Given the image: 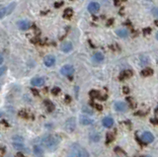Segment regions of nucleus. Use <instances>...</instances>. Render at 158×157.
<instances>
[{
	"label": "nucleus",
	"mask_w": 158,
	"mask_h": 157,
	"mask_svg": "<svg viewBox=\"0 0 158 157\" xmlns=\"http://www.w3.org/2000/svg\"><path fill=\"white\" fill-rule=\"evenodd\" d=\"M59 142H60V137H57V135H48L42 138V145L50 151L55 150L57 147L59 146Z\"/></svg>",
	"instance_id": "obj_1"
},
{
	"label": "nucleus",
	"mask_w": 158,
	"mask_h": 157,
	"mask_svg": "<svg viewBox=\"0 0 158 157\" xmlns=\"http://www.w3.org/2000/svg\"><path fill=\"white\" fill-rule=\"evenodd\" d=\"M60 72H61L62 75L68 76V77H70V79H71V76H72L73 72H74V68L72 65H70V64H66V65L62 66L61 69H60Z\"/></svg>",
	"instance_id": "obj_2"
},
{
	"label": "nucleus",
	"mask_w": 158,
	"mask_h": 157,
	"mask_svg": "<svg viewBox=\"0 0 158 157\" xmlns=\"http://www.w3.org/2000/svg\"><path fill=\"white\" fill-rule=\"evenodd\" d=\"M76 128V120L75 118H70L65 122V130L68 133H72Z\"/></svg>",
	"instance_id": "obj_3"
},
{
	"label": "nucleus",
	"mask_w": 158,
	"mask_h": 157,
	"mask_svg": "<svg viewBox=\"0 0 158 157\" xmlns=\"http://www.w3.org/2000/svg\"><path fill=\"white\" fill-rule=\"evenodd\" d=\"M17 25H18V27H19V29L22 30V31H27V30H29L32 26L31 22L28 21V20L19 21V22L17 23Z\"/></svg>",
	"instance_id": "obj_4"
},
{
	"label": "nucleus",
	"mask_w": 158,
	"mask_h": 157,
	"mask_svg": "<svg viewBox=\"0 0 158 157\" xmlns=\"http://www.w3.org/2000/svg\"><path fill=\"white\" fill-rule=\"evenodd\" d=\"M141 139H142V141L144 142V143H150V142H152L153 140H154V137H153V135L151 133H149V131H144V133H142Z\"/></svg>",
	"instance_id": "obj_5"
},
{
	"label": "nucleus",
	"mask_w": 158,
	"mask_h": 157,
	"mask_svg": "<svg viewBox=\"0 0 158 157\" xmlns=\"http://www.w3.org/2000/svg\"><path fill=\"white\" fill-rule=\"evenodd\" d=\"M44 63H45L46 66H48V67H50V66H52L53 64L55 63V57L53 56V55H52V54L46 55L45 58H44Z\"/></svg>",
	"instance_id": "obj_6"
},
{
	"label": "nucleus",
	"mask_w": 158,
	"mask_h": 157,
	"mask_svg": "<svg viewBox=\"0 0 158 157\" xmlns=\"http://www.w3.org/2000/svg\"><path fill=\"white\" fill-rule=\"evenodd\" d=\"M99 10H100V5L97 2H91V3L88 5V11H89L90 13L95 14L98 12Z\"/></svg>",
	"instance_id": "obj_7"
},
{
	"label": "nucleus",
	"mask_w": 158,
	"mask_h": 157,
	"mask_svg": "<svg viewBox=\"0 0 158 157\" xmlns=\"http://www.w3.org/2000/svg\"><path fill=\"white\" fill-rule=\"evenodd\" d=\"M31 84L36 87L43 86V85L45 84V79L42 77H35L31 80Z\"/></svg>",
	"instance_id": "obj_8"
},
{
	"label": "nucleus",
	"mask_w": 158,
	"mask_h": 157,
	"mask_svg": "<svg viewBox=\"0 0 158 157\" xmlns=\"http://www.w3.org/2000/svg\"><path fill=\"white\" fill-rule=\"evenodd\" d=\"M80 123L83 126H89V124H92L94 123V121L91 119V118L87 117V116H82L80 118Z\"/></svg>",
	"instance_id": "obj_9"
},
{
	"label": "nucleus",
	"mask_w": 158,
	"mask_h": 157,
	"mask_svg": "<svg viewBox=\"0 0 158 157\" xmlns=\"http://www.w3.org/2000/svg\"><path fill=\"white\" fill-rule=\"evenodd\" d=\"M115 109L118 112H125L127 111V105L124 102H117L115 104Z\"/></svg>",
	"instance_id": "obj_10"
},
{
	"label": "nucleus",
	"mask_w": 158,
	"mask_h": 157,
	"mask_svg": "<svg viewBox=\"0 0 158 157\" xmlns=\"http://www.w3.org/2000/svg\"><path fill=\"white\" fill-rule=\"evenodd\" d=\"M72 50V43L70 41H65L61 45V50L63 52H69Z\"/></svg>",
	"instance_id": "obj_11"
},
{
	"label": "nucleus",
	"mask_w": 158,
	"mask_h": 157,
	"mask_svg": "<svg viewBox=\"0 0 158 157\" xmlns=\"http://www.w3.org/2000/svg\"><path fill=\"white\" fill-rule=\"evenodd\" d=\"M34 153L36 157H44V150L40 145H35L34 146Z\"/></svg>",
	"instance_id": "obj_12"
},
{
	"label": "nucleus",
	"mask_w": 158,
	"mask_h": 157,
	"mask_svg": "<svg viewBox=\"0 0 158 157\" xmlns=\"http://www.w3.org/2000/svg\"><path fill=\"white\" fill-rule=\"evenodd\" d=\"M77 157H89V153H88L85 148L79 146L77 151Z\"/></svg>",
	"instance_id": "obj_13"
},
{
	"label": "nucleus",
	"mask_w": 158,
	"mask_h": 157,
	"mask_svg": "<svg viewBox=\"0 0 158 157\" xmlns=\"http://www.w3.org/2000/svg\"><path fill=\"white\" fill-rule=\"evenodd\" d=\"M103 124H104V126H106V128H111V126H113V124H114V120L110 117H107L103 120Z\"/></svg>",
	"instance_id": "obj_14"
},
{
	"label": "nucleus",
	"mask_w": 158,
	"mask_h": 157,
	"mask_svg": "<svg viewBox=\"0 0 158 157\" xmlns=\"http://www.w3.org/2000/svg\"><path fill=\"white\" fill-rule=\"evenodd\" d=\"M132 75V72H131V70H125V71H123L122 73L120 74V80H124L125 79V78H129V77H131V76Z\"/></svg>",
	"instance_id": "obj_15"
},
{
	"label": "nucleus",
	"mask_w": 158,
	"mask_h": 157,
	"mask_svg": "<svg viewBox=\"0 0 158 157\" xmlns=\"http://www.w3.org/2000/svg\"><path fill=\"white\" fill-rule=\"evenodd\" d=\"M93 59L97 62H101L104 59V55L101 52H96V54H94V55H93Z\"/></svg>",
	"instance_id": "obj_16"
},
{
	"label": "nucleus",
	"mask_w": 158,
	"mask_h": 157,
	"mask_svg": "<svg viewBox=\"0 0 158 157\" xmlns=\"http://www.w3.org/2000/svg\"><path fill=\"white\" fill-rule=\"evenodd\" d=\"M72 15H73V10H72V9H70V8L65 9V11H64V13H63V17L64 18H66V19H69V18L72 17Z\"/></svg>",
	"instance_id": "obj_17"
},
{
	"label": "nucleus",
	"mask_w": 158,
	"mask_h": 157,
	"mask_svg": "<svg viewBox=\"0 0 158 157\" xmlns=\"http://www.w3.org/2000/svg\"><path fill=\"white\" fill-rule=\"evenodd\" d=\"M127 31L125 29H118L117 30V35L118 37H121V38H125V37L127 36Z\"/></svg>",
	"instance_id": "obj_18"
},
{
	"label": "nucleus",
	"mask_w": 158,
	"mask_h": 157,
	"mask_svg": "<svg viewBox=\"0 0 158 157\" xmlns=\"http://www.w3.org/2000/svg\"><path fill=\"white\" fill-rule=\"evenodd\" d=\"M90 138L93 140L94 142H97V141H99L100 140V138H101V137H100V135L98 133H93L90 135Z\"/></svg>",
	"instance_id": "obj_19"
},
{
	"label": "nucleus",
	"mask_w": 158,
	"mask_h": 157,
	"mask_svg": "<svg viewBox=\"0 0 158 157\" xmlns=\"http://www.w3.org/2000/svg\"><path fill=\"white\" fill-rule=\"evenodd\" d=\"M6 15H8V12H7V7H0V19L4 18Z\"/></svg>",
	"instance_id": "obj_20"
},
{
	"label": "nucleus",
	"mask_w": 158,
	"mask_h": 157,
	"mask_svg": "<svg viewBox=\"0 0 158 157\" xmlns=\"http://www.w3.org/2000/svg\"><path fill=\"white\" fill-rule=\"evenodd\" d=\"M45 105L46 106V108H48V112H52V111L54 110V105H53L50 101H45Z\"/></svg>",
	"instance_id": "obj_21"
},
{
	"label": "nucleus",
	"mask_w": 158,
	"mask_h": 157,
	"mask_svg": "<svg viewBox=\"0 0 158 157\" xmlns=\"http://www.w3.org/2000/svg\"><path fill=\"white\" fill-rule=\"evenodd\" d=\"M152 73H153V70L151 68H145L144 70L141 71V75H143V76H149V75H151Z\"/></svg>",
	"instance_id": "obj_22"
},
{
	"label": "nucleus",
	"mask_w": 158,
	"mask_h": 157,
	"mask_svg": "<svg viewBox=\"0 0 158 157\" xmlns=\"http://www.w3.org/2000/svg\"><path fill=\"white\" fill-rule=\"evenodd\" d=\"M140 61H141V64H142V65H146V64L149 63V58H148L146 55H141Z\"/></svg>",
	"instance_id": "obj_23"
},
{
	"label": "nucleus",
	"mask_w": 158,
	"mask_h": 157,
	"mask_svg": "<svg viewBox=\"0 0 158 157\" xmlns=\"http://www.w3.org/2000/svg\"><path fill=\"white\" fill-rule=\"evenodd\" d=\"M114 139V135L112 133H107V143H110L111 141H113Z\"/></svg>",
	"instance_id": "obj_24"
},
{
	"label": "nucleus",
	"mask_w": 158,
	"mask_h": 157,
	"mask_svg": "<svg viewBox=\"0 0 158 157\" xmlns=\"http://www.w3.org/2000/svg\"><path fill=\"white\" fill-rule=\"evenodd\" d=\"M100 96L99 92L98 91H95V90H92L91 92H90V97L91 98H98V97Z\"/></svg>",
	"instance_id": "obj_25"
},
{
	"label": "nucleus",
	"mask_w": 158,
	"mask_h": 157,
	"mask_svg": "<svg viewBox=\"0 0 158 157\" xmlns=\"http://www.w3.org/2000/svg\"><path fill=\"white\" fill-rule=\"evenodd\" d=\"M127 101L129 103V105H131V108H134V107H136V103L133 102V99H132V98H129V97H127Z\"/></svg>",
	"instance_id": "obj_26"
},
{
	"label": "nucleus",
	"mask_w": 158,
	"mask_h": 157,
	"mask_svg": "<svg viewBox=\"0 0 158 157\" xmlns=\"http://www.w3.org/2000/svg\"><path fill=\"white\" fill-rule=\"evenodd\" d=\"M13 146L17 149H22L23 147H24V145H23V143H19V142H14Z\"/></svg>",
	"instance_id": "obj_27"
},
{
	"label": "nucleus",
	"mask_w": 158,
	"mask_h": 157,
	"mask_svg": "<svg viewBox=\"0 0 158 157\" xmlns=\"http://www.w3.org/2000/svg\"><path fill=\"white\" fill-rule=\"evenodd\" d=\"M60 92V89L59 88H57V87H55V88H53L52 90V93L53 94V95H57Z\"/></svg>",
	"instance_id": "obj_28"
},
{
	"label": "nucleus",
	"mask_w": 158,
	"mask_h": 157,
	"mask_svg": "<svg viewBox=\"0 0 158 157\" xmlns=\"http://www.w3.org/2000/svg\"><path fill=\"white\" fill-rule=\"evenodd\" d=\"M63 5V1H57L54 3V7L55 8H59V7H61Z\"/></svg>",
	"instance_id": "obj_29"
},
{
	"label": "nucleus",
	"mask_w": 158,
	"mask_h": 157,
	"mask_svg": "<svg viewBox=\"0 0 158 157\" xmlns=\"http://www.w3.org/2000/svg\"><path fill=\"white\" fill-rule=\"evenodd\" d=\"M83 112H84V113H87V114H90V115H92V114H93L92 111L90 110V109H88L87 107H84V108H83Z\"/></svg>",
	"instance_id": "obj_30"
},
{
	"label": "nucleus",
	"mask_w": 158,
	"mask_h": 157,
	"mask_svg": "<svg viewBox=\"0 0 158 157\" xmlns=\"http://www.w3.org/2000/svg\"><path fill=\"white\" fill-rule=\"evenodd\" d=\"M92 105L94 106V107L96 108V109H98L99 111H102V110H103V107H102L101 105H98V104H94V103H92Z\"/></svg>",
	"instance_id": "obj_31"
},
{
	"label": "nucleus",
	"mask_w": 158,
	"mask_h": 157,
	"mask_svg": "<svg viewBox=\"0 0 158 157\" xmlns=\"http://www.w3.org/2000/svg\"><path fill=\"white\" fill-rule=\"evenodd\" d=\"M5 71H6V67L5 66H2V67H0V76H2L5 73Z\"/></svg>",
	"instance_id": "obj_32"
},
{
	"label": "nucleus",
	"mask_w": 158,
	"mask_h": 157,
	"mask_svg": "<svg viewBox=\"0 0 158 157\" xmlns=\"http://www.w3.org/2000/svg\"><path fill=\"white\" fill-rule=\"evenodd\" d=\"M150 32H151V29H150V28H146V29L143 30V34L144 35H148Z\"/></svg>",
	"instance_id": "obj_33"
},
{
	"label": "nucleus",
	"mask_w": 158,
	"mask_h": 157,
	"mask_svg": "<svg viewBox=\"0 0 158 157\" xmlns=\"http://www.w3.org/2000/svg\"><path fill=\"white\" fill-rule=\"evenodd\" d=\"M152 13L154 16H156V17H158V7H156V8H154L152 10Z\"/></svg>",
	"instance_id": "obj_34"
},
{
	"label": "nucleus",
	"mask_w": 158,
	"mask_h": 157,
	"mask_svg": "<svg viewBox=\"0 0 158 157\" xmlns=\"http://www.w3.org/2000/svg\"><path fill=\"white\" fill-rule=\"evenodd\" d=\"M123 91H124V93H125V94H129V89L127 88V86H125L124 88H123Z\"/></svg>",
	"instance_id": "obj_35"
},
{
	"label": "nucleus",
	"mask_w": 158,
	"mask_h": 157,
	"mask_svg": "<svg viewBox=\"0 0 158 157\" xmlns=\"http://www.w3.org/2000/svg\"><path fill=\"white\" fill-rule=\"evenodd\" d=\"M150 122H151L152 124H158V119H151L150 120Z\"/></svg>",
	"instance_id": "obj_36"
},
{
	"label": "nucleus",
	"mask_w": 158,
	"mask_h": 157,
	"mask_svg": "<svg viewBox=\"0 0 158 157\" xmlns=\"http://www.w3.org/2000/svg\"><path fill=\"white\" fill-rule=\"evenodd\" d=\"M112 23H113V20L111 19V20L108 21V24H107V25H108V26H110V25H112Z\"/></svg>",
	"instance_id": "obj_37"
},
{
	"label": "nucleus",
	"mask_w": 158,
	"mask_h": 157,
	"mask_svg": "<svg viewBox=\"0 0 158 157\" xmlns=\"http://www.w3.org/2000/svg\"><path fill=\"white\" fill-rule=\"evenodd\" d=\"M3 153H4V149H2V148H1V150H0V156L3 155Z\"/></svg>",
	"instance_id": "obj_38"
},
{
	"label": "nucleus",
	"mask_w": 158,
	"mask_h": 157,
	"mask_svg": "<svg viewBox=\"0 0 158 157\" xmlns=\"http://www.w3.org/2000/svg\"><path fill=\"white\" fill-rule=\"evenodd\" d=\"M2 62H3V56H1V55H0V64H1Z\"/></svg>",
	"instance_id": "obj_39"
},
{
	"label": "nucleus",
	"mask_w": 158,
	"mask_h": 157,
	"mask_svg": "<svg viewBox=\"0 0 158 157\" xmlns=\"http://www.w3.org/2000/svg\"><path fill=\"white\" fill-rule=\"evenodd\" d=\"M66 101H67L66 103H69V102H70V98H69L68 96H66Z\"/></svg>",
	"instance_id": "obj_40"
},
{
	"label": "nucleus",
	"mask_w": 158,
	"mask_h": 157,
	"mask_svg": "<svg viewBox=\"0 0 158 157\" xmlns=\"http://www.w3.org/2000/svg\"><path fill=\"white\" fill-rule=\"evenodd\" d=\"M2 116H3V114H2V112H0V118H1Z\"/></svg>",
	"instance_id": "obj_41"
},
{
	"label": "nucleus",
	"mask_w": 158,
	"mask_h": 157,
	"mask_svg": "<svg viewBox=\"0 0 158 157\" xmlns=\"http://www.w3.org/2000/svg\"><path fill=\"white\" fill-rule=\"evenodd\" d=\"M156 39H157V40H158V33L156 34Z\"/></svg>",
	"instance_id": "obj_42"
},
{
	"label": "nucleus",
	"mask_w": 158,
	"mask_h": 157,
	"mask_svg": "<svg viewBox=\"0 0 158 157\" xmlns=\"http://www.w3.org/2000/svg\"><path fill=\"white\" fill-rule=\"evenodd\" d=\"M146 157H150V156H146Z\"/></svg>",
	"instance_id": "obj_43"
},
{
	"label": "nucleus",
	"mask_w": 158,
	"mask_h": 157,
	"mask_svg": "<svg viewBox=\"0 0 158 157\" xmlns=\"http://www.w3.org/2000/svg\"><path fill=\"white\" fill-rule=\"evenodd\" d=\"M157 111H158V109H157Z\"/></svg>",
	"instance_id": "obj_44"
}]
</instances>
